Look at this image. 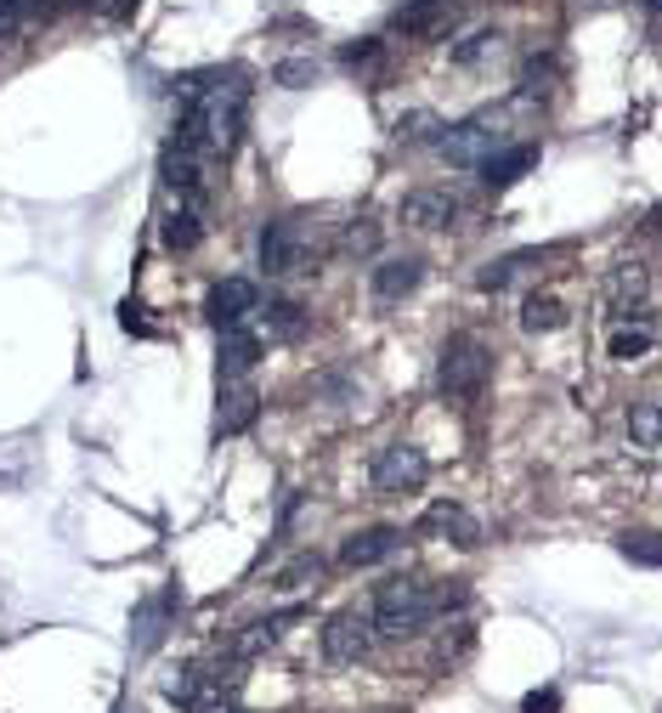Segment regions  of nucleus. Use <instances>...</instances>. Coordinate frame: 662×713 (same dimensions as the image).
Returning <instances> with one entry per match:
<instances>
[{"label":"nucleus","instance_id":"nucleus-32","mask_svg":"<svg viewBox=\"0 0 662 713\" xmlns=\"http://www.w3.org/2000/svg\"><path fill=\"white\" fill-rule=\"evenodd\" d=\"M509 266H515V261H487V266L476 272V290H504V283H509Z\"/></svg>","mask_w":662,"mask_h":713},{"label":"nucleus","instance_id":"nucleus-8","mask_svg":"<svg viewBox=\"0 0 662 713\" xmlns=\"http://www.w3.org/2000/svg\"><path fill=\"white\" fill-rule=\"evenodd\" d=\"M419 533L424 538H448V544H459V549H476L482 544V521L476 515H470L464 504H431V510H424L419 515Z\"/></svg>","mask_w":662,"mask_h":713},{"label":"nucleus","instance_id":"nucleus-3","mask_svg":"<svg viewBox=\"0 0 662 713\" xmlns=\"http://www.w3.org/2000/svg\"><path fill=\"white\" fill-rule=\"evenodd\" d=\"M261 266H266V277L306 272V266H312V238H306V221H295V216L266 221V232H261Z\"/></svg>","mask_w":662,"mask_h":713},{"label":"nucleus","instance_id":"nucleus-36","mask_svg":"<svg viewBox=\"0 0 662 713\" xmlns=\"http://www.w3.org/2000/svg\"><path fill=\"white\" fill-rule=\"evenodd\" d=\"M645 12H662V0H645Z\"/></svg>","mask_w":662,"mask_h":713},{"label":"nucleus","instance_id":"nucleus-7","mask_svg":"<svg viewBox=\"0 0 662 713\" xmlns=\"http://www.w3.org/2000/svg\"><path fill=\"white\" fill-rule=\"evenodd\" d=\"M250 312H261V295H255L250 277H221L210 290V301H204V317L221 328V335H227V328H239Z\"/></svg>","mask_w":662,"mask_h":713},{"label":"nucleus","instance_id":"nucleus-15","mask_svg":"<svg viewBox=\"0 0 662 713\" xmlns=\"http://www.w3.org/2000/svg\"><path fill=\"white\" fill-rule=\"evenodd\" d=\"M424 283V261L419 255H397L386 266H374V301H402Z\"/></svg>","mask_w":662,"mask_h":713},{"label":"nucleus","instance_id":"nucleus-28","mask_svg":"<svg viewBox=\"0 0 662 713\" xmlns=\"http://www.w3.org/2000/svg\"><path fill=\"white\" fill-rule=\"evenodd\" d=\"M493 45H498V29H476V34H464V40L453 45V63H482Z\"/></svg>","mask_w":662,"mask_h":713},{"label":"nucleus","instance_id":"nucleus-30","mask_svg":"<svg viewBox=\"0 0 662 713\" xmlns=\"http://www.w3.org/2000/svg\"><path fill=\"white\" fill-rule=\"evenodd\" d=\"M431 130H442V125H437V114H424V108H413V114L397 119V141H424Z\"/></svg>","mask_w":662,"mask_h":713},{"label":"nucleus","instance_id":"nucleus-25","mask_svg":"<svg viewBox=\"0 0 662 713\" xmlns=\"http://www.w3.org/2000/svg\"><path fill=\"white\" fill-rule=\"evenodd\" d=\"M272 640H277V623H272V617H266V623H244V635L232 640V657H239V662H250V657H261Z\"/></svg>","mask_w":662,"mask_h":713},{"label":"nucleus","instance_id":"nucleus-6","mask_svg":"<svg viewBox=\"0 0 662 713\" xmlns=\"http://www.w3.org/2000/svg\"><path fill=\"white\" fill-rule=\"evenodd\" d=\"M437 148L448 154V165H464V170H482L493 154H498V125L482 114V119H464L453 130H442Z\"/></svg>","mask_w":662,"mask_h":713},{"label":"nucleus","instance_id":"nucleus-1","mask_svg":"<svg viewBox=\"0 0 662 713\" xmlns=\"http://www.w3.org/2000/svg\"><path fill=\"white\" fill-rule=\"evenodd\" d=\"M431 617H437V595L424 589L419 578H386L380 595H374V629L391 635V640L419 635Z\"/></svg>","mask_w":662,"mask_h":713},{"label":"nucleus","instance_id":"nucleus-33","mask_svg":"<svg viewBox=\"0 0 662 713\" xmlns=\"http://www.w3.org/2000/svg\"><path fill=\"white\" fill-rule=\"evenodd\" d=\"M464 595H470V589H464L459 578H453V584H442V589H437V611H448V606H464Z\"/></svg>","mask_w":662,"mask_h":713},{"label":"nucleus","instance_id":"nucleus-11","mask_svg":"<svg viewBox=\"0 0 662 713\" xmlns=\"http://www.w3.org/2000/svg\"><path fill=\"white\" fill-rule=\"evenodd\" d=\"M204 159L210 154H199V148H187V141H165V154H159V176H165V187L170 193H199L204 187Z\"/></svg>","mask_w":662,"mask_h":713},{"label":"nucleus","instance_id":"nucleus-2","mask_svg":"<svg viewBox=\"0 0 662 713\" xmlns=\"http://www.w3.org/2000/svg\"><path fill=\"white\" fill-rule=\"evenodd\" d=\"M487 368H493V352L476 335H448V346L437 357V386H442V397H482Z\"/></svg>","mask_w":662,"mask_h":713},{"label":"nucleus","instance_id":"nucleus-27","mask_svg":"<svg viewBox=\"0 0 662 713\" xmlns=\"http://www.w3.org/2000/svg\"><path fill=\"white\" fill-rule=\"evenodd\" d=\"M645 352H651V328H618V335H611V357L618 363H634Z\"/></svg>","mask_w":662,"mask_h":713},{"label":"nucleus","instance_id":"nucleus-23","mask_svg":"<svg viewBox=\"0 0 662 713\" xmlns=\"http://www.w3.org/2000/svg\"><path fill=\"white\" fill-rule=\"evenodd\" d=\"M40 12H45V0H0V40H18Z\"/></svg>","mask_w":662,"mask_h":713},{"label":"nucleus","instance_id":"nucleus-17","mask_svg":"<svg viewBox=\"0 0 662 713\" xmlns=\"http://www.w3.org/2000/svg\"><path fill=\"white\" fill-rule=\"evenodd\" d=\"M533 165H538V148H533V141H515V148H498V154L482 165V181H487V187H509V181H522Z\"/></svg>","mask_w":662,"mask_h":713},{"label":"nucleus","instance_id":"nucleus-24","mask_svg":"<svg viewBox=\"0 0 662 713\" xmlns=\"http://www.w3.org/2000/svg\"><path fill=\"white\" fill-rule=\"evenodd\" d=\"M272 80H277L283 91H312V85H317V63H312V57H283V63L272 69Z\"/></svg>","mask_w":662,"mask_h":713},{"label":"nucleus","instance_id":"nucleus-34","mask_svg":"<svg viewBox=\"0 0 662 713\" xmlns=\"http://www.w3.org/2000/svg\"><path fill=\"white\" fill-rule=\"evenodd\" d=\"M187 702H193V713H239V707L221 702V696H187Z\"/></svg>","mask_w":662,"mask_h":713},{"label":"nucleus","instance_id":"nucleus-5","mask_svg":"<svg viewBox=\"0 0 662 713\" xmlns=\"http://www.w3.org/2000/svg\"><path fill=\"white\" fill-rule=\"evenodd\" d=\"M424 475H431V459H424L413 442H391V448H380V459H374L368 482H374V493H419Z\"/></svg>","mask_w":662,"mask_h":713},{"label":"nucleus","instance_id":"nucleus-9","mask_svg":"<svg viewBox=\"0 0 662 713\" xmlns=\"http://www.w3.org/2000/svg\"><path fill=\"white\" fill-rule=\"evenodd\" d=\"M453 18H459L453 0H397L391 29H402V34H413V40H437V34H448Z\"/></svg>","mask_w":662,"mask_h":713},{"label":"nucleus","instance_id":"nucleus-13","mask_svg":"<svg viewBox=\"0 0 662 713\" xmlns=\"http://www.w3.org/2000/svg\"><path fill=\"white\" fill-rule=\"evenodd\" d=\"M397 544H402L397 527H362L340 544V566H380L386 555H397Z\"/></svg>","mask_w":662,"mask_h":713},{"label":"nucleus","instance_id":"nucleus-16","mask_svg":"<svg viewBox=\"0 0 662 713\" xmlns=\"http://www.w3.org/2000/svg\"><path fill=\"white\" fill-rule=\"evenodd\" d=\"M255 413H261V397H255L250 386H232V391L221 397V408H216V437H239V431H250Z\"/></svg>","mask_w":662,"mask_h":713},{"label":"nucleus","instance_id":"nucleus-19","mask_svg":"<svg viewBox=\"0 0 662 713\" xmlns=\"http://www.w3.org/2000/svg\"><path fill=\"white\" fill-rule=\"evenodd\" d=\"M522 328H527V335H555V328H566V306L555 295H527Z\"/></svg>","mask_w":662,"mask_h":713},{"label":"nucleus","instance_id":"nucleus-35","mask_svg":"<svg viewBox=\"0 0 662 713\" xmlns=\"http://www.w3.org/2000/svg\"><path fill=\"white\" fill-rule=\"evenodd\" d=\"M555 702H560L555 691H538V696H527V713H555Z\"/></svg>","mask_w":662,"mask_h":713},{"label":"nucleus","instance_id":"nucleus-21","mask_svg":"<svg viewBox=\"0 0 662 713\" xmlns=\"http://www.w3.org/2000/svg\"><path fill=\"white\" fill-rule=\"evenodd\" d=\"M629 437L640 448H656L662 442V397H645V402L629 408Z\"/></svg>","mask_w":662,"mask_h":713},{"label":"nucleus","instance_id":"nucleus-10","mask_svg":"<svg viewBox=\"0 0 662 713\" xmlns=\"http://www.w3.org/2000/svg\"><path fill=\"white\" fill-rule=\"evenodd\" d=\"M159 238H165V250H193L204 238V199L199 193H176V205L159 221Z\"/></svg>","mask_w":662,"mask_h":713},{"label":"nucleus","instance_id":"nucleus-26","mask_svg":"<svg viewBox=\"0 0 662 713\" xmlns=\"http://www.w3.org/2000/svg\"><path fill=\"white\" fill-rule=\"evenodd\" d=\"M634 566H662V533H623V544H618Z\"/></svg>","mask_w":662,"mask_h":713},{"label":"nucleus","instance_id":"nucleus-29","mask_svg":"<svg viewBox=\"0 0 662 713\" xmlns=\"http://www.w3.org/2000/svg\"><path fill=\"white\" fill-rule=\"evenodd\" d=\"M317 573H323V560H317V555H295V560L277 573V589H306Z\"/></svg>","mask_w":662,"mask_h":713},{"label":"nucleus","instance_id":"nucleus-14","mask_svg":"<svg viewBox=\"0 0 662 713\" xmlns=\"http://www.w3.org/2000/svg\"><path fill=\"white\" fill-rule=\"evenodd\" d=\"M261 357V340L250 335V328H227L221 335V352H216V374H221V386H232V379H244Z\"/></svg>","mask_w":662,"mask_h":713},{"label":"nucleus","instance_id":"nucleus-12","mask_svg":"<svg viewBox=\"0 0 662 713\" xmlns=\"http://www.w3.org/2000/svg\"><path fill=\"white\" fill-rule=\"evenodd\" d=\"M453 216H459V199L453 193H442V187H419V193H408L402 199V221L408 227H453Z\"/></svg>","mask_w":662,"mask_h":713},{"label":"nucleus","instance_id":"nucleus-22","mask_svg":"<svg viewBox=\"0 0 662 713\" xmlns=\"http://www.w3.org/2000/svg\"><path fill=\"white\" fill-rule=\"evenodd\" d=\"M335 250L340 255H374V250H380V221H368V216L346 221L340 238H335Z\"/></svg>","mask_w":662,"mask_h":713},{"label":"nucleus","instance_id":"nucleus-20","mask_svg":"<svg viewBox=\"0 0 662 713\" xmlns=\"http://www.w3.org/2000/svg\"><path fill=\"white\" fill-rule=\"evenodd\" d=\"M266 328H272L277 340H301L306 328H312V317H306L301 301H272V306H266Z\"/></svg>","mask_w":662,"mask_h":713},{"label":"nucleus","instance_id":"nucleus-18","mask_svg":"<svg viewBox=\"0 0 662 713\" xmlns=\"http://www.w3.org/2000/svg\"><path fill=\"white\" fill-rule=\"evenodd\" d=\"M645 290H651V277H645V266H640V261H623L618 272L606 277V301H611V312L645 306Z\"/></svg>","mask_w":662,"mask_h":713},{"label":"nucleus","instance_id":"nucleus-37","mask_svg":"<svg viewBox=\"0 0 662 713\" xmlns=\"http://www.w3.org/2000/svg\"><path fill=\"white\" fill-rule=\"evenodd\" d=\"M80 7H97V0H80Z\"/></svg>","mask_w":662,"mask_h":713},{"label":"nucleus","instance_id":"nucleus-4","mask_svg":"<svg viewBox=\"0 0 662 713\" xmlns=\"http://www.w3.org/2000/svg\"><path fill=\"white\" fill-rule=\"evenodd\" d=\"M374 635H380V629H374V611L340 606V611L323 623V657H328V662H346V669H351V662L368 657Z\"/></svg>","mask_w":662,"mask_h":713},{"label":"nucleus","instance_id":"nucleus-31","mask_svg":"<svg viewBox=\"0 0 662 713\" xmlns=\"http://www.w3.org/2000/svg\"><path fill=\"white\" fill-rule=\"evenodd\" d=\"M340 63H346V69H368V63H380V40H357V45H340Z\"/></svg>","mask_w":662,"mask_h":713}]
</instances>
